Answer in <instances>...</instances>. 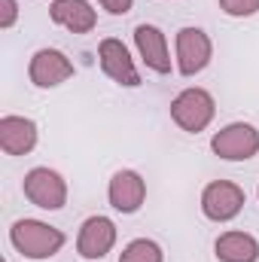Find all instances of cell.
<instances>
[{"mask_svg": "<svg viewBox=\"0 0 259 262\" xmlns=\"http://www.w3.org/2000/svg\"><path fill=\"white\" fill-rule=\"evenodd\" d=\"M64 232L43 223V220H15L9 226V244L25 256V259H52L64 247Z\"/></svg>", "mask_w": 259, "mask_h": 262, "instance_id": "obj_1", "label": "cell"}, {"mask_svg": "<svg viewBox=\"0 0 259 262\" xmlns=\"http://www.w3.org/2000/svg\"><path fill=\"white\" fill-rule=\"evenodd\" d=\"M217 116V101L207 89H183L174 101H171V119L189 134L204 131Z\"/></svg>", "mask_w": 259, "mask_h": 262, "instance_id": "obj_2", "label": "cell"}, {"mask_svg": "<svg viewBox=\"0 0 259 262\" xmlns=\"http://www.w3.org/2000/svg\"><path fill=\"white\" fill-rule=\"evenodd\" d=\"M210 149L223 162H247L259 152V131L250 122H229L210 137Z\"/></svg>", "mask_w": 259, "mask_h": 262, "instance_id": "obj_3", "label": "cell"}, {"mask_svg": "<svg viewBox=\"0 0 259 262\" xmlns=\"http://www.w3.org/2000/svg\"><path fill=\"white\" fill-rule=\"evenodd\" d=\"M25 198L40 210H61L67 204V183L52 168H31L25 174Z\"/></svg>", "mask_w": 259, "mask_h": 262, "instance_id": "obj_4", "label": "cell"}, {"mask_svg": "<svg viewBox=\"0 0 259 262\" xmlns=\"http://www.w3.org/2000/svg\"><path fill=\"white\" fill-rule=\"evenodd\" d=\"M213 58V43L201 28H180L174 37V61L180 76H195Z\"/></svg>", "mask_w": 259, "mask_h": 262, "instance_id": "obj_5", "label": "cell"}, {"mask_svg": "<svg viewBox=\"0 0 259 262\" xmlns=\"http://www.w3.org/2000/svg\"><path fill=\"white\" fill-rule=\"evenodd\" d=\"M244 189L232 180H213L201 189V213L210 223H229L244 210Z\"/></svg>", "mask_w": 259, "mask_h": 262, "instance_id": "obj_6", "label": "cell"}, {"mask_svg": "<svg viewBox=\"0 0 259 262\" xmlns=\"http://www.w3.org/2000/svg\"><path fill=\"white\" fill-rule=\"evenodd\" d=\"M98 61H101V70L122 89H137L140 85V70L131 58L128 46L116 37H107L98 43Z\"/></svg>", "mask_w": 259, "mask_h": 262, "instance_id": "obj_7", "label": "cell"}, {"mask_svg": "<svg viewBox=\"0 0 259 262\" xmlns=\"http://www.w3.org/2000/svg\"><path fill=\"white\" fill-rule=\"evenodd\" d=\"M116 223L110 220V216H104V213H98V216H89L82 226H79V235H76V253L82 256V259L95 262V259H104L110 250H113V244H116Z\"/></svg>", "mask_w": 259, "mask_h": 262, "instance_id": "obj_8", "label": "cell"}, {"mask_svg": "<svg viewBox=\"0 0 259 262\" xmlns=\"http://www.w3.org/2000/svg\"><path fill=\"white\" fill-rule=\"evenodd\" d=\"M73 76V61L61 49H37L28 61V79L37 89H55Z\"/></svg>", "mask_w": 259, "mask_h": 262, "instance_id": "obj_9", "label": "cell"}, {"mask_svg": "<svg viewBox=\"0 0 259 262\" xmlns=\"http://www.w3.org/2000/svg\"><path fill=\"white\" fill-rule=\"evenodd\" d=\"M107 198H110V207L119 210V213H137L140 204L146 201V180L131 171L122 168L110 177V186H107Z\"/></svg>", "mask_w": 259, "mask_h": 262, "instance_id": "obj_10", "label": "cell"}, {"mask_svg": "<svg viewBox=\"0 0 259 262\" xmlns=\"http://www.w3.org/2000/svg\"><path fill=\"white\" fill-rule=\"evenodd\" d=\"M134 46L140 61L149 67L153 73H171V49H168V37L162 34V28L156 25H137L134 28Z\"/></svg>", "mask_w": 259, "mask_h": 262, "instance_id": "obj_11", "label": "cell"}, {"mask_svg": "<svg viewBox=\"0 0 259 262\" xmlns=\"http://www.w3.org/2000/svg\"><path fill=\"white\" fill-rule=\"evenodd\" d=\"M37 122L28 116H3L0 119V149L6 156H28L37 146Z\"/></svg>", "mask_w": 259, "mask_h": 262, "instance_id": "obj_12", "label": "cell"}, {"mask_svg": "<svg viewBox=\"0 0 259 262\" xmlns=\"http://www.w3.org/2000/svg\"><path fill=\"white\" fill-rule=\"evenodd\" d=\"M49 18L70 34H89L98 25V12L92 9L89 0H52Z\"/></svg>", "mask_w": 259, "mask_h": 262, "instance_id": "obj_13", "label": "cell"}, {"mask_svg": "<svg viewBox=\"0 0 259 262\" xmlns=\"http://www.w3.org/2000/svg\"><path fill=\"white\" fill-rule=\"evenodd\" d=\"M213 253L220 262H259V241L250 232H223Z\"/></svg>", "mask_w": 259, "mask_h": 262, "instance_id": "obj_14", "label": "cell"}, {"mask_svg": "<svg viewBox=\"0 0 259 262\" xmlns=\"http://www.w3.org/2000/svg\"><path fill=\"white\" fill-rule=\"evenodd\" d=\"M119 262H165V253L153 238H134L119 253Z\"/></svg>", "mask_w": 259, "mask_h": 262, "instance_id": "obj_15", "label": "cell"}, {"mask_svg": "<svg viewBox=\"0 0 259 262\" xmlns=\"http://www.w3.org/2000/svg\"><path fill=\"white\" fill-rule=\"evenodd\" d=\"M220 9L232 18H247L259 12V0H220Z\"/></svg>", "mask_w": 259, "mask_h": 262, "instance_id": "obj_16", "label": "cell"}, {"mask_svg": "<svg viewBox=\"0 0 259 262\" xmlns=\"http://www.w3.org/2000/svg\"><path fill=\"white\" fill-rule=\"evenodd\" d=\"M0 28L3 31H9L12 25H15V18H18V3L15 0H0Z\"/></svg>", "mask_w": 259, "mask_h": 262, "instance_id": "obj_17", "label": "cell"}, {"mask_svg": "<svg viewBox=\"0 0 259 262\" xmlns=\"http://www.w3.org/2000/svg\"><path fill=\"white\" fill-rule=\"evenodd\" d=\"M110 15H125V12H131V6H134V0H98Z\"/></svg>", "mask_w": 259, "mask_h": 262, "instance_id": "obj_18", "label": "cell"}, {"mask_svg": "<svg viewBox=\"0 0 259 262\" xmlns=\"http://www.w3.org/2000/svg\"><path fill=\"white\" fill-rule=\"evenodd\" d=\"M256 195H259V189H256Z\"/></svg>", "mask_w": 259, "mask_h": 262, "instance_id": "obj_19", "label": "cell"}]
</instances>
